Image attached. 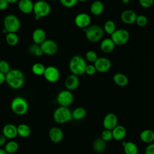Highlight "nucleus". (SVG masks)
Segmentation results:
<instances>
[{
    "instance_id": "nucleus-31",
    "label": "nucleus",
    "mask_w": 154,
    "mask_h": 154,
    "mask_svg": "<svg viewBox=\"0 0 154 154\" xmlns=\"http://www.w3.org/2000/svg\"><path fill=\"white\" fill-rule=\"evenodd\" d=\"M18 149L19 144L14 140H10L8 142L6 143V144H5L4 150L7 153H10L13 154L17 151Z\"/></svg>"
},
{
    "instance_id": "nucleus-43",
    "label": "nucleus",
    "mask_w": 154,
    "mask_h": 154,
    "mask_svg": "<svg viewBox=\"0 0 154 154\" xmlns=\"http://www.w3.org/2000/svg\"><path fill=\"white\" fill-rule=\"evenodd\" d=\"M9 4L5 0H0V10H5L8 7Z\"/></svg>"
},
{
    "instance_id": "nucleus-32",
    "label": "nucleus",
    "mask_w": 154,
    "mask_h": 154,
    "mask_svg": "<svg viewBox=\"0 0 154 154\" xmlns=\"http://www.w3.org/2000/svg\"><path fill=\"white\" fill-rule=\"evenodd\" d=\"M103 29L104 32L111 35L116 30V23L112 20H108L104 23Z\"/></svg>"
},
{
    "instance_id": "nucleus-2",
    "label": "nucleus",
    "mask_w": 154,
    "mask_h": 154,
    "mask_svg": "<svg viewBox=\"0 0 154 154\" xmlns=\"http://www.w3.org/2000/svg\"><path fill=\"white\" fill-rule=\"evenodd\" d=\"M87 66L85 59L79 55L73 56L70 60L69 68L72 74L81 76L85 73V69Z\"/></svg>"
},
{
    "instance_id": "nucleus-16",
    "label": "nucleus",
    "mask_w": 154,
    "mask_h": 154,
    "mask_svg": "<svg viewBox=\"0 0 154 154\" xmlns=\"http://www.w3.org/2000/svg\"><path fill=\"white\" fill-rule=\"evenodd\" d=\"M49 137L51 141L54 143L61 142L64 138V133L62 129L57 126L52 127L49 131Z\"/></svg>"
},
{
    "instance_id": "nucleus-18",
    "label": "nucleus",
    "mask_w": 154,
    "mask_h": 154,
    "mask_svg": "<svg viewBox=\"0 0 154 154\" xmlns=\"http://www.w3.org/2000/svg\"><path fill=\"white\" fill-rule=\"evenodd\" d=\"M2 134L7 139L13 140L15 138L17 135V126L11 123H8L4 126L2 131Z\"/></svg>"
},
{
    "instance_id": "nucleus-41",
    "label": "nucleus",
    "mask_w": 154,
    "mask_h": 154,
    "mask_svg": "<svg viewBox=\"0 0 154 154\" xmlns=\"http://www.w3.org/2000/svg\"><path fill=\"white\" fill-rule=\"evenodd\" d=\"M140 5L144 8H148L152 7V5L154 3V0H138Z\"/></svg>"
},
{
    "instance_id": "nucleus-22",
    "label": "nucleus",
    "mask_w": 154,
    "mask_h": 154,
    "mask_svg": "<svg viewBox=\"0 0 154 154\" xmlns=\"http://www.w3.org/2000/svg\"><path fill=\"white\" fill-rule=\"evenodd\" d=\"M112 138L116 141H121L126 135V129L123 125H117L112 131Z\"/></svg>"
},
{
    "instance_id": "nucleus-28",
    "label": "nucleus",
    "mask_w": 154,
    "mask_h": 154,
    "mask_svg": "<svg viewBox=\"0 0 154 154\" xmlns=\"http://www.w3.org/2000/svg\"><path fill=\"white\" fill-rule=\"evenodd\" d=\"M87 114L86 109L82 106H78L72 111V119L76 120H80L85 118Z\"/></svg>"
},
{
    "instance_id": "nucleus-44",
    "label": "nucleus",
    "mask_w": 154,
    "mask_h": 154,
    "mask_svg": "<svg viewBox=\"0 0 154 154\" xmlns=\"http://www.w3.org/2000/svg\"><path fill=\"white\" fill-rule=\"evenodd\" d=\"M7 143V138L2 134H0V147L4 146Z\"/></svg>"
},
{
    "instance_id": "nucleus-10",
    "label": "nucleus",
    "mask_w": 154,
    "mask_h": 154,
    "mask_svg": "<svg viewBox=\"0 0 154 154\" xmlns=\"http://www.w3.org/2000/svg\"><path fill=\"white\" fill-rule=\"evenodd\" d=\"M40 46L43 54L48 55H53L55 54L58 50L57 43L51 39H46Z\"/></svg>"
},
{
    "instance_id": "nucleus-27",
    "label": "nucleus",
    "mask_w": 154,
    "mask_h": 154,
    "mask_svg": "<svg viewBox=\"0 0 154 154\" xmlns=\"http://www.w3.org/2000/svg\"><path fill=\"white\" fill-rule=\"evenodd\" d=\"M17 135L22 138H26L31 134V130L30 127L25 123L19 124L17 126Z\"/></svg>"
},
{
    "instance_id": "nucleus-29",
    "label": "nucleus",
    "mask_w": 154,
    "mask_h": 154,
    "mask_svg": "<svg viewBox=\"0 0 154 154\" xmlns=\"http://www.w3.org/2000/svg\"><path fill=\"white\" fill-rule=\"evenodd\" d=\"M106 141L103 140L100 137L96 138L93 143V150L98 153H100L104 151L106 148Z\"/></svg>"
},
{
    "instance_id": "nucleus-17",
    "label": "nucleus",
    "mask_w": 154,
    "mask_h": 154,
    "mask_svg": "<svg viewBox=\"0 0 154 154\" xmlns=\"http://www.w3.org/2000/svg\"><path fill=\"white\" fill-rule=\"evenodd\" d=\"M137 14L132 10L127 9L123 11L120 14L122 21L128 25H131L135 23Z\"/></svg>"
},
{
    "instance_id": "nucleus-48",
    "label": "nucleus",
    "mask_w": 154,
    "mask_h": 154,
    "mask_svg": "<svg viewBox=\"0 0 154 154\" xmlns=\"http://www.w3.org/2000/svg\"><path fill=\"white\" fill-rule=\"evenodd\" d=\"M0 154H6V152L4 149L0 148Z\"/></svg>"
},
{
    "instance_id": "nucleus-39",
    "label": "nucleus",
    "mask_w": 154,
    "mask_h": 154,
    "mask_svg": "<svg viewBox=\"0 0 154 154\" xmlns=\"http://www.w3.org/2000/svg\"><path fill=\"white\" fill-rule=\"evenodd\" d=\"M60 4L66 8H72L78 3V0H60Z\"/></svg>"
},
{
    "instance_id": "nucleus-33",
    "label": "nucleus",
    "mask_w": 154,
    "mask_h": 154,
    "mask_svg": "<svg viewBox=\"0 0 154 154\" xmlns=\"http://www.w3.org/2000/svg\"><path fill=\"white\" fill-rule=\"evenodd\" d=\"M46 67L40 63H35L31 67L32 72L37 76H42L45 72Z\"/></svg>"
},
{
    "instance_id": "nucleus-13",
    "label": "nucleus",
    "mask_w": 154,
    "mask_h": 154,
    "mask_svg": "<svg viewBox=\"0 0 154 154\" xmlns=\"http://www.w3.org/2000/svg\"><path fill=\"white\" fill-rule=\"evenodd\" d=\"M91 17L86 13H80L78 14L74 19L75 25L82 29H84L90 26L91 23Z\"/></svg>"
},
{
    "instance_id": "nucleus-9",
    "label": "nucleus",
    "mask_w": 154,
    "mask_h": 154,
    "mask_svg": "<svg viewBox=\"0 0 154 154\" xmlns=\"http://www.w3.org/2000/svg\"><path fill=\"white\" fill-rule=\"evenodd\" d=\"M74 100V96L71 91L63 90L60 91L57 96V101L61 106L69 107L72 105Z\"/></svg>"
},
{
    "instance_id": "nucleus-4",
    "label": "nucleus",
    "mask_w": 154,
    "mask_h": 154,
    "mask_svg": "<svg viewBox=\"0 0 154 154\" xmlns=\"http://www.w3.org/2000/svg\"><path fill=\"white\" fill-rule=\"evenodd\" d=\"M11 109L15 114L23 116L25 114L29 108V105L26 100L20 96H17L13 99L10 105Z\"/></svg>"
},
{
    "instance_id": "nucleus-23",
    "label": "nucleus",
    "mask_w": 154,
    "mask_h": 154,
    "mask_svg": "<svg viewBox=\"0 0 154 154\" xmlns=\"http://www.w3.org/2000/svg\"><path fill=\"white\" fill-rule=\"evenodd\" d=\"M140 139L141 141L147 144L153 143L154 141V131L149 129L142 131L140 134Z\"/></svg>"
},
{
    "instance_id": "nucleus-47",
    "label": "nucleus",
    "mask_w": 154,
    "mask_h": 154,
    "mask_svg": "<svg viewBox=\"0 0 154 154\" xmlns=\"http://www.w3.org/2000/svg\"><path fill=\"white\" fill-rule=\"evenodd\" d=\"M121 1H122V2L124 4H128L131 1V0H121Z\"/></svg>"
},
{
    "instance_id": "nucleus-50",
    "label": "nucleus",
    "mask_w": 154,
    "mask_h": 154,
    "mask_svg": "<svg viewBox=\"0 0 154 154\" xmlns=\"http://www.w3.org/2000/svg\"><path fill=\"white\" fill-rule=\"evenodd\" d=\"M6 154H13V153H7V152H6Z\"/></svg>"
},
{
    "instance_id": "nucleus-38",
    "label": "nucleus",
    "mask_w": 154,
    "mask_h": 154,
    "mask_svg": "<svg viewBox=\"0 0 154 154\" xmlns=\"http://www.w3.org/2000/svg\"><path fill=\"white\" fill-rule=\"evenodd\" d=\"M100 138L104 140L105 141H109L111 140L112 139V131L111 130H108V129H105L103 130L100 135Z\"/></svg>"
},
{
    "instance_id": "nucleus-30",
    "label": "nucleus",
    "mask_w": 154,
    "mask_h": 154,
    "mask_svg": "<svg viewBox=\"0 0 154 154\" xmlns=\"http://www.w3.org/2000/svg\"><path fill=\"white\" fill-rule=\"evenodd\" d=\"M5 40L10 46H16L18 44L19 38L16 32H8L5 35Z\"/></svg>"
},
{
    "instance_id": "nucleus-8",
    "label": "nucleus",
    "mask_w": 154,
    "mask_h": 154,
    "mask_svg": "<svg viewBox=\"0 0 154 154\" xmlns=\"http://www.w3.org/2000/svg\"><path fill=\"white\" fill-rule=\"evenodd\" d=\"M129 37L130 34L128 30L125 29H118L111 35L110 38L116 45L123 46L128 43Z\"/></svg>"
},
{
    "instance_id": "nucleus-40",
    "label": "nucleus",
    "mask_w": 154,
    "mask_h": 154,
    "mask_svg": "<svg viewBox=\"0 0 154 154\" xmlns=\"http://www.w3.org/2000/svg\"><path fill=\"white\" fill-rule=\"evenodd\" d=\"M97 72L96 69L93 64H87L85 69V73L89 75L93 76Z\"/></svg>"
},
{
    "instance_id": "nucleus-36",
    "label": "nucleus",
    "mask_w": 154,
    "mask_h": 154,
    "mask_svg": "<svg viewBox=\"0 0 154 154\" xmlns=\"http://www.w3.org/2000/svg\"><path fill=\"white\" fill-rule=\"evenodd\" d=\"M148 22V19L147 17L143 14H139L137 15L136 20H135V23L140 27H144L145 26Z\"/></svg>"
},
{
    "instance_id": "nucleus-12",
    "label": "nucleus",
    "mask_w": 154,
    "mask_h": 154,
    "mask_svg": "<svg viewBox=\"0 0 154 154\" xmlns=\"http://www.w3.org/2000/svg\"><path fill=\"white\" fill-rule=\"evenodd\" d=\"M96 71L100 73H105L111 67V62L108 58L98 57L93 64Z\"/></svg>"
},
{
    "instance_id": "nucleus-19",
    "label": "nucleus",
    "mask_w": 154,
    "mask_h": 154,
    "mask_svg": "<svg viewBox=\"0 0 154 154\" xmlns=\"http://www.w3.org/2000/svg\"><path fill=\"white\" fill-rule=\"evenodd\" d=\"M19 10L23 14H30L33 11L34 2L32 0H19L17 2Z\"/></svg>"
},
{
    "instance_id": "nucleus-1",
    "label": "nucleus",
    "mask_w": 154,
    "mask_h": 154,
    "mask_svg": "<svg viewBox=\"0 0 154 154\" xmlns=\"http://www.w3.org/2000/svg\"><path fill=\"white\" fill-rule=\"evenodd\" d=\"M5 82L11 88L19 89L24 84L25 75L19 69H11L5 75Z\"/></svg>"
},
{
    "instance_id": "nucleus-34",
    "label": "nucleus",
    "mask_w": 154,
    "mask_h": 154,
    "mask_svg": "<svg viewBox=\"0 0 154 154\" xmlns=\"http://www.w3.org/2000/svg\"><path fill=\"white\" fill-rule=\"evenodd\" d=\"M29 52L32 54L36 57H41L43 55L42 50L39 45L37 44H32L29 47Z\"/></svg>"
},
{
    "instance_id": "nucleus-21",
    "label": "nucleus",
    "mask_w": 154,
    "mask_h": 154,
    "mask_svg": "<svg viewBox=\"0 0 154 154\" xmlns=\"http://www.w3.org/2000/svg\"><path fill=\"white\" fill-rule=\"evenodd\" d=\"M116 45L111 38H105L102 40L100 48L102 52L105 54H109L112 52L115 48Z\"/></svg>"
},
{
    "instance_id": "nucleus-3",
    "label": "nucleus",
    "mask_w": 154,
    "mask_h": 154,
    "mask_svg": "<svg viewBox=\"0 0 154 154\" xmlns=\"http://www.w3.org/2000/svg\"><path fill=\"white\" fill-rule=\"evenodd\" d=\"M87 39L91 43H97L102 40L104 31L102 27L98 25H90L83 29Z\"/></svg>"
},
{
    "instance_id": "nucleus-11",
    "label": "nucleus",
    "mask_w": 154,
    "mask_h": 154,
    "mask_svg": "<svg viewBox=\"0 0 154 154\" xmlns=\"http://www.w3.org/2000/svg\"><path fill=\"white\" fill-rule=\"evenodd\" d=\"M43 76L47 81L54 83L59 80L60 78V72L56 67L49 66L45 68Z\"/></svg>"
},
{
    "instance_id": "nucleus-26",
    "label": "nucleus",
    "mask_w": 154,
    "mask_h": 154,
    "mask_svg": "<svg viewBox=\"0 0 154 154\" xmlns=\"http://www.w3.org/2000/svg\"><path fill=\"white\" fill-rule=\"evenodd\" d=\"M122 146L125 154H138V146L132 141H123Z\"/></svg>"
},
{
    "instance_id": "nucleus-6",
    "label": "nucleus",
    "mask_w": 154,
    "mask_h": 154,
    "mask_svg": "<svg viewBox=\"0 0 154 154\" xmlns=\"http://www.w3.org/2000/svg\"><path fill=\"white\" fill-rule=\"evenodd\" d=\"M3 25L8 32H16L20 29V22L16 15L10 14L4 17Z\"/></svg>"
},
{
    "instance_id": "nucleus-20",
    "label": "nucleus",
    "mask_w": 154,
    "mask_h": 154,
    "mask_svg": "<svg viewBox=\"0 0 154 154\" xmlns=\"http://www.w3.org/2000/svg\"><path fill=\"white\" fill-rule=\"evenodd\" d=\"M46 34L45 31L41 28H38L33 31L32 39L34 43L40 45L46 40Z\"/></svg>"
},
{
    "instance_id": "nucleus-7",
    "label": "nucleus",
    "mask_w": 154,
    "mask_h": 154,
    "mask_svg": "<svg viewBox=\"0 0 154 154\" xmlns=\"http://www.w3.org/2000/svg\"><path fill=\"white\" fill-rule=\"evenodd\" d=\"M51 11L50 4L46 1L38 0L34 3L33 13L34 16L39 18L44 17L49 14Z\"/></svg>"
},
{
    "instance_id": "nucleus-25",
    "label": "nucleus",
    "mask_w": 154,
    "mask_h": 154,
    "mask_svg": "<svg viewBox=\"0 0 154 154\" xmlns=\"http://www.w3.org/2000/svg\"><path fill=\"white\" fill-rule=\"evenodd\" d=\"M114 82L118 86L125 87L129 83V79L127 76L122 73H116L112 77Z\"/></svg>"
},
{
    "instance_id": "nucleus-51",
    "label": "nucleus",
    "mask_w": 154,
    "mask_h": 154,
    "mask_svg": "<svg viewBox=\"0 0 154 154\" xmlns=\"http://www.w3.org/2000/svg\"><path fill=\"white\" fill-rule=\"evenodd\" d=\"M50 1H57V0H50Z\"/></svg>"
},
{
    "instance_id": "nucleus-42",
    "label": "nucleus",
    "mask_w": 154,
    "mask_h": 154,
    "mask_svg": "<svg viewBox=\"0 0 154 154\" xmlns=\"http://www.w3.org/2000/svg\"><path fill=\"white\" fill-rule=\"evenodd\" d=\"M144 154H154V143L148 144L146 147Z\"/></svg>"
},
{
    "instance_id": "nucleus-15",
    "label": "nucleus",
    "mask_w": 154,
    "mask_h": 154,
    "mask_svg": "<svg viewBox=\"0 0 154 154\" xmlns=\"http://www.w3.org/2000/svg\"><path fill=\"white\" fill-rule=\"evenodd\" d=\"M79 79L78 76L71 74L66 77L64 81V85L66 90L73 91L76 90L79 85Z\"/></svg>"
},
{
    "instance_id": "nucleus-5",
    "label": "nucleus",
    "mask_w": 154,
    "mask_h": 154,
    "mask_svg": "<svg viewBox=\"0 0 154 154\" xmlns=\"http://www.w3.org/2000/svg\"><path fill=\"white\" fill-rule=\"evenodd\" d=\"M53 119L56 123L59 124L67 123L73 119L72 111L68 107L60 106L55 109Z\"/></svg>"
},
{
    "instance_id": "nucleus-35",
    "label": "nucleus",
    "mask_w": 154,
    "mask_h": 154,
    "mask_svg": "<svg viewBox=\"0 0 154 154\" xmlns=\"http://www.w3.org/2000/svg\"><path fill=\"white\" fill-rule=\"evenodd\" d=\"M85 60H87L90 63H93L98 58L97 53L93 50L88 51L85 54Z\"/></svg>"
},
{
    "instance_id": "nucleus-46",
    "label": "nucleus",
    "mask_w": 154,
    "mask_h": 154,
    "mask_svg": "<svg viewBox=\"0 0 154 154\" xmlns=\"http://www.w3.org/2000/svg\"><path fill=\"white\" fill-rule=\"evenodd\" d=\"M9 4H15L16 2H18V1L19 0H5Z\"/></svg>"
},
{
    "instance_id": "nucleus-14",
    "label": "nucleus",
    "mask_w": 154,
    "mask_h": 154,
    "mask_svg": "<svg viewBox=\"0 0 154 154\" xmlns=\"http://www.w3.org/2000/svg\"><path fill=\"white\" fill-rule=\"evenodd\" d=\"M102 124L105 129L112 131L118 125V117L114 113H108L103 117Z\"/></svg>"
},
{
    "instance_id": "nucleus-49",
    "label": "nucleus",
    "mask_w": 154,
    "mask_h": 154,
    "mask_svg": "<svg viewBox=\"0 0 154 154\" xmlns=\"http://www.w3.org/2000/svg\"><path fill=\"white\" fill-rule=\"evenodd\" d=\"M78 1H79V2H85V1H87V0H78Z\"/></svg>"
},
{
    "instance_id": "nucleus-24",
    "label": "nucleus",
    "mask_w": 154,
    "mask_h": 154,
    "mask_svg": "<svg viewBox=\"0 0 154 154\" xmlns=\"http://www.w3.org/2000/svg\"><path fill=\"white\" fill-rule=\"evenodd\" d=\"M90 10L91 13L94 16L100 15L104 10L103 3L99 0L93 1L90 5Z\"/></svg>"
},
{
    "instance_id": "nucleus-37",
    "label": "nucleus",
    "mask_w": 154,
    "mask_h": 154,
    "mask_svg": "<svg viewBox=\"0 0 154 154\" xmlns=\"http://www.w3.org/2000/svg\"><path fill=\"white\" fill-rule=\"evenodd\" d=\"M11 70L10 65L8 61L4 60H0V72L6 75Z\"/></svg>"
},
{
    "instance_id": "nucleus-45",
    "label": "nucleus",
    "mask_w": 154,
    "mask_h": 154,
    "mask_svg": "<svg viewBox=\"0 0 154 154\" xmlns=\"http://www.w3.org/2000/svg\"><path fill=\"white\" fill-rule=\"evenodd\" d=\"M5 82V75L0 72V85Z\"/></svg>"
}]
</instances>
